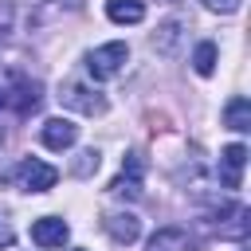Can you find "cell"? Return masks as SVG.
Returning a JSON list of instances; mask_svg holds the SVG:
<instances>
[{
  "label": "cell",
  "mask_w": 251,
  "mask_h": 251,
  "mask_svg": "<svg viewBox=\"0 0 251 251\" xmlns=\"http://www.w3.org/2000/svg\"><path fill=\"white\" fill-rule=\"evenodd\" d=\"M59 102H63L67 110L86 114V118L106 114V98H102V90H94V86H86V82H78V78H71V82L59 86Z\"/></svg>",
  "instance_id": "cell-1"
},
{
  "label": "cell",
  "mask_w": 251,
  "mask_h": 251,
  "mask_svg": "<svg viewBox=\"0 0 251 251\" xmlns=\"http://www.w3.org/2000/svg\"><path fill=\"white\" fill-rule=\"evenodd\" d=\"M12 180H16L24 192H47V188H55L59 169L47 165V161H39V157H24V161L16 165V173H12Z\"/></svg>",
  "instance_id": "cell-2"
},
{
  "label": "cell",
  "mask_w": 251,
  "mask_h": 251,
  "mask_svg": "<svg viewBox=\"0 0 251 251\" xmlns=\"http://www.w3.org/2000/svg\"><path fill=\"white\" fill-rule=\"evenodd\" d=\"M126 59H129V47H126L122 39H114V43H102V47H94V51L86 55V71L102 82V78H114V75L126 67Z\"/></svg>",
  "instance_id": "cell-3"
},
{
  "label": "cell",
  "mask_w": 251,
  "mask_h": 251,
  "mask_svg": "<svg viewBox=\"0 0 251 251\" xmlns=\"http://www.w3.org/2000/svg\"><path fill=\"white\" fill-rule=\"evenodd\" d=\"M243 169H247V145H243V141L224 145V149H220V165H216L220 184H224V188H239V184H243Z\"/></svg>",
  "instance_id": "cell-4"
},
{
  "label": "cell",
  "mask_w": 251,
  "mask_h": 251,
  "mask_svg": "<svg viewBox=\"0 0 251 251\" xmlns=\"http://www.w3.org/2000/svg\"><path fill=\"white\" fill-rule=\"evenodd\" d=\"M39 141H43L47 149L63 153V149H71V145L78 141V126H75L71 118H47L43 129H39Z\"/></svg>",
  "instance_id": "cell-5"
},
{
  "label": "cell",
  "mask_w": 251,
  "mask_h": 251,
  "mask_svg": "<svg viewBox=\"0 0 251 251\" xmlns=\"http://www.w3.org/2000/svg\"><path fill=\"white\" fill-rule=\"evenodd\" d=\"M141 176H145L141 157H137V153H126L122 173H118V180L110 184V192H114V196H141Z\"/></svg>",
  "instance_id": "cell-6"
},
{
  "label": "cell",
  "mask_w": 251,
  "mask_h": 251,
  "mask_svg": "<svg viewBox=\"0 0 251 251\" xmlns=\"http://www.w3.org/2000/svg\"><path fill=\"white\" fill-rule=\"evenodd\" d=\"M247 216H251V212H247L243 204H224V208L212 216V220H220V224H212V227L220 231V239H243V235H247Z\"/></svg>",
  "instance_id": "cell-7"
},
{
  "label": "cell",
  "mask_w": 251,
  "mask_h": 251,
  "mask_svg": "<svg viewBox=\"0 0 251 251\" xmlns=\"http://www.w3.org/2000/svg\"><path fill=\"white\" fill-rule=\"evenodd\" d=\"M67 235H71V227H67V220H59V216H39V220L31 224V243H35V247H63Z\"/></svg>",
  "instance_id": "cell-8"
},
{
  "label": "cell",
  "mask_w": 251,
  "mask_h": 251,
  "mask_svg": "<svg viewBox=\"0 0 251 251\" xmlns=\"http://www.w3.org/2000/svg\"><path fill=\"white\" fill-rule=\"evenodd\" d=\"M106 231L114 235V243H133L141 235V220L133 212H110L106 216Z\"/></svg>",
  "instance_id": "cell-9"
},
{
  "label": "cell",
  "mask_w": 251,
  "mask_h": 251,
  "mask_svg": "<svg viewBox=\"0 0 251 251\" xmlns=\"http://www.w3.org/2000/svg\"><path fill=\"white\" fill-rule=\"evenodd\" d=\"M145 251H192V235L184 227H157Z\"/></svg>",
  "instance_id": "cell-10"
},
{
  "label": "cell",
  "mask_w": 251,
  "mask_h": 251,
  "mask_svg": "<svg viewBox=\"0 0 251 251\" xmlns=\"http://www.w3.org/2000/svg\"><path fill=\"white\" fill-rule=\"evenodd\" d=\"M106 20L110 24H141L145 4L141 0H106Z\"/></svg>",
  "instance_id": "cell-11"
},
{
  "label": "cell",
  "mask_w": 251,
  "mask_h": 251,
  "mask_svg": "<svg viewBox=\"0 0 251 251\" xmlns=\"http://www.w3.org/2000/svg\"><path fill=\"white\" fill-rule=\"evenodd\" d=\"M224 126L235 129V133H247V129H251V102H247L243 94H235V98L224 106Z\"/></svg>",
  "instance_id": "cell-12"
},
{
  "label": "cell",
  "mask_w": 251,
  "mask_h": 251,
  "mask_svg": "<svg viewBox=\"0 0 251 251\" xmlns=\"http://www.w3.org/2000/svg\"><path fill=\"white\" fill-rule=\"evenodd\" d=\"M184 20H165L161 27H157V35H153V47L161 51V55H176V43H180V35H184Z\"/></svg>",
  "instance_id": "cell-13"
},
{
  "label": "cell",
  "mask_w": 251,
  "mask_h": 251,
  "mask_svg": "<svg viewBox=\"0 0 251 251\" xmlns=\"http://www.w3.org/2000/svg\"><path fill=\"white\" fill-rule=\"evenodd\" d=\"M16 90H12V98H4V102H12L20 114H27V110H35L39 106V82H27L24 75H16V82H12Z\"/></svg>",
  "instance_id": "cell-14"
},
{
  "label": "cell",
  "mask_w": 251,
  "mask_h": 251,
  "mask_svg": "<svg viewBox=\"0 0 251 251\" xmlns=\"http://www.w3.org/2000/svg\"><path fill=\"white\" fill-rule=\"evenodd\" d=\"M216 55H220V51H216V43H212V39H204V43H196V51H192V71L208 78V75L216 71Z\"/></svg>",
  "instance_id": "cell-15"
},
{
  "label": "cell",
  "mask_w": 251,
  "mask_h": 251,
  "mask_svg": "<svg viewBox=\"0 0 251 251\" xmlns=\"http://www.w3.org/2000/svg\"><path fill=\"white\" fill-rule=\"evenodd\" d=\"M98 157H102L98 149H82L78 161L71 165V173H75V176H90V173H98Z\"/></svg>",
  "instance_id": "cell-16"
},
{
  "label": "cell",
  "mask_w": 251,
  "mask_h": 251,
  "mask_svg": "<svg viewBox=\"0 0 251 251\" xmlns=\"http://www.w3.org/2000/svg\"><path fill=\"white\" fill-rule=\"evenodd\" d=\"M200 4H204V8H208V12H224V16H227V12H235V8H239V0H200Z\"/></svg>",
  "instance_id": "cell-17"
},
{
  "label": "cell",
  "mask_w": 251,
  "mask_h": 251,
  "mask_svg": "<svg viewBox=\"0 0 251 251\" xmlns=\"http://www.w3.org/2000/svg\"><path fill=\"white\" fill-rule=\"evenodd\" d=\"M12 239H16V231H12V220L0 212V251H4V247H12Z\"/></svg>",
  "instance_id": "cell-18"
},
{
  "label": "cell",
  "mask_w": 251,
  "mask_h": 251,
  "mask_svg": "<svg viewBox=\"0 0 251 251\" xmlns=\"http://www.w3.org/2000/svg\"><path fill=\"white\" fill-rule=\"evenodd\" d=\"M12 20H16V16H12V4H8V0H0V39L12 31Z\"/></svg>",
  "instance_id": "cell-19"
},
{
  "label": "cell",
  "mask_w": 251,
  "mask_h": 251,
  "mask_svg": "<svg viewBox=\"0 0 251 251\" xmlns=\"http://www.w3.org/2000/svg\"><path fill=\"white\" fill-rule=\"evenodd\" d=\"M0 106H4V90H0Z\"/></svg>",
  "instance_id": "cell-20"
},
{
  "label": "cell",
  "mask_w": 251,
  "mask_h": 251,
  "mask_svg": "<svg viewBox=\"0 0 251 251\" xmlns=\"http://www.w3.org/2000/svg\"><path fill=\"white\" fill-rule=\"evenodd\" d=\"M75 251H82V247H75Z\"/></svg>",
  "instance_id": "cell-21"
}]
</instances>
